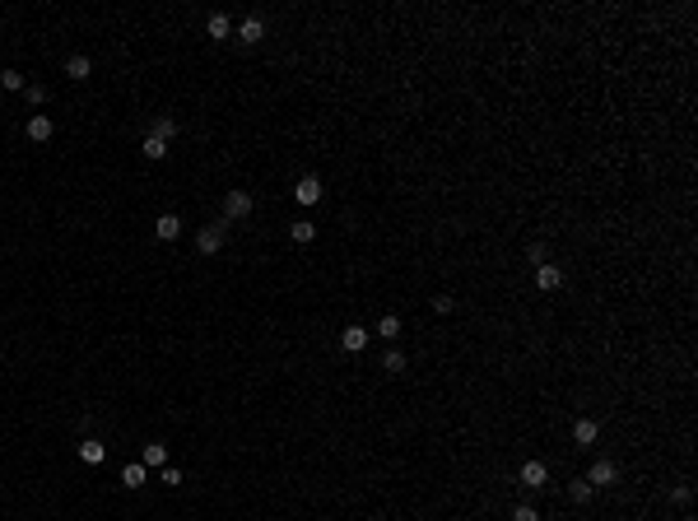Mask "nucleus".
<instances>
[{
	"mask_svg": "<svg viewBox=\"0 0 698 521\" xmlns=\"http://www.w3.org/2000/svg\"><path fill=\"white\" fill-rule=\"evenodd\" d=\"M224 233H228L224 219H219V224H205V229L196 233V251H201V256H215L219 247H224Z\"/></svg>",
	"mask_w": 698,
	"mask_h": 521,
	"instance_id": "obj_1",
	"label": "nucleus"
},
{
	"mask_svg": "<svg viewBox=\"0 0 698 521\" xmlns=\"http://www.w3.org/2000/svg\"><path fill=\"white\" fill-rule=\"evenodd\" d=\"M247 215H251V196H247V191H228V196H224V224L247 219Z\"/></svg>",
	"mask_w": 698,
	"mask_h": 521,
	"instance_id": "obj_2",
	"label": "nucleus"
},
{
	"mask_svg": "<svg viewBox=\"0 0 698 521\" xmlns=\"http://www.w3.org/2000/svg\"><path fill=\"white\" fill-rule=\"evenodd\" d=\"M615 479H620L615 461H591V470H587V484H591V489H610Z\"/></svg>",
	"mask_w": 698,
	"mask_h": 521,
	"instance_id": "obj_3",
	"label": "nucleus"
},
{
	"mask_svg": "<svg viewBox=\"0 0 698 521\" xmlns=\"http://www.w3.org/2000/svg\"><path fill=\"white\" fill-rule=\"evenodd\" d=\"M24 131H28V140H33V144H47V140L56 135V126H51V117H42V112H33Z\"/></svg>",
	"mask_w": 698,
	"mask_h": 521,
	"instance_id": "obj_4",
	"label": "nucleus"
},
{
	"mask_svg": "<svg viewBox=\"0 0 698 521\" xmlns=\"http://www.w3.org/2000/svg\"><path fill=\"white\" fill-rule=\"evenodd\" d=\"M368 336H372L368 326H344V331H340V345H344L349 354H363V349H368Z\"/></svg>",
	"mask_w": 698,
	"mask_h": 521,
	"instance_id": "obj_5",
	"label": "nucleus"
},
{
	"mask_svg": "<svg viewBox=\"0 0 698 521\" xmlns=\"http://www.w3.org/2000/svg\"><path fill=\"white\" fill-rule=\"evenodd\" d=\"M535 289H545V293L563 289V270L558 265H535Z\"/></svg>",
	"mask_w": 698,
	"mask_h": 521,
	"instance_id": "obj_6",
	"label": "nucleus"
},
{
	"mask_svg": "<svg viewBox=\"0 0 698 521\" xmlns=\"http://www.w3.org/2000/svg\"><path fill=\"white\" fill-rule=\"evenodd\" d=\"M522 484H526V489H545V484H549L545 461H526V465H522Z\"/></svg>",
	"mask_w": 698,
	"mask_h": 521,
	"instance_id": "obj_7",
	"label": "nucleus"
},
{
	"mask_svg": "<svg viewBox=\"0 0 698 521\" xmlns=\"http://www.w3.org/2000/svg\"><path fill=\"white\" fill-rule=\"evenodd\" d=\"M294 196H298V205H317V200H322V182H317V177L308 172V177H298Z\"/></svg>",
	"mask_w": 698,
	"mask_h": 521,
	"instance_id": "obj_8",
	"label": "nucleus"
},
{
	"mask_svg": "<svg viewBox=\"0 0 698 521\" xmlns=\"http://www.w3.org/2000/svg\"><path fill=\"white\" fill-rule=\"evenodd\" d=\"M154 233L163 238V242H177V238H182V215H158L154 219Z\"/></svg>",
	"mask_w": 698,
	"mask_h": 521,
	"instance_id": "obj_9",
	"label": "nucleus"
},
{
	"mask_svg": "<svg viewBox=\"0 0 698 521\" xmlns=\"http://www.w3.org/2000/svg\"><path fill=\"white\" fill-rule=\"evenodd\" d=\"M149 484V465H140V461H131L122 470V489H144Z\"/></svg>",
	"mask_w": 698,
	"mask_h": 521,
	"instance_id": "obj_10",
	"label": "nucleus"
},
{
	"mask_svg": "<svg viewBox=\"0 0 698 521\" xmlns=\"http://www.w3.org/2000/svg\"><path fill=\"white\" fill-rule=\"evenodd\" d=\"M596 438H601V424H596V419H577L573 424V443L577 447H591Z\"/></svg>",
	"mask_w": 698,
	"mask_h": 521,
	"instance_id": "obj_11",
	"label": "nucleus"
},
{
	"mask_svg": "<svg viewBox=\"0 0 698 521\" xmlns=\"http://www.w3.org/2000/svg\"><path fill=\"white\" fill-rule=\"evenodd\" d=\"M261 38H265V24H261V19H256V15H247V19H242V28H238V42L256 47V42H261Z\"/></svg>",
	"mask_w": 698,
	"mask_h": 521,
	"instance_id": "obj_12",
	"label": "nucleus"
},
{
	"mask_svg": "<svg viewBox=\"0 0 698 521\" xmlns=\"http://www.w3.org/2000/svg\"><path fill=\"white\" fill-rule=\"evenodd\" d=\"M140 465L163 470V465H168V447H163V443H149V447H144V456H140Z\"/></svg>",
	"mask_w": 698,
	"mask_h": 521,
	"instance_id": "obj_13",
	"label": "nucleus"
},
{
	"mask_svg": "<svg viewBox=\"0 0 698 521\" xmlns=\"http://www.w3.org/2000/svg\"><path fill=\"white\" fill-rule=\"evenodd\" d=\"M205 33L224 42V38H233V19L228 15H210V19H205Z\"/></svg>",
	"mask_w": 698,
	"mask_h": 521,
	"instance_id": "obj_14",
	"label": "nucleus"
},
{
	"mask_svg": "<svg viewBox=\"0 0 698 521\" xmlns=\"http://www.w3.org/2000/svg\"><path fill=\"white\" fill-rule=\"evenodd\" d=\"M103 456H108V452H103V443H93V438H84V443H79V461H84V465H103Z\"/></svg>",
	"mask_w": 698,
	"mask_h": 521,
	"instance_id": "obj_15",
	"label": "nucleus"
},
{
	"mask_svg": "<svg viewBox=\"0 0 698 521\" xmlns=\"http://www.w3.org/2000/svg\"><path fill=\"white\" fill-rule=\"evenodd\" d=\"M89 70H93L89 56H70V61H65V75L70 79H89Z\"/></svg>",
	"mask_w": 698,
	"mask_h": 521,
	"instance_id": "obj_16",
	"label": "nucleus"
},
{
	"mask_svg": "<svg viewBox=\"0 0 698 521\" xmlns=\"http://www.w3.org/2000/svg\"><path fill=\"white\" fill-rule=\"evenodd\" d=\"M149 135H154V140H163V144H168V140L177 135V122H172V117H154V131H149Z\"/></svg>",
	"mask_w": 698,
	"mask_h": 521,
	"instance_id": "obj_17",
	"label": "nucleus"
},
{
	"mask_svg": "<svg viewBox=\"0 0 698 521\" xmlns=\"http://www.w3.org/2000/svg\"><path fill=\"white\" fill-rule=\"evenodd\" d=\"M289 238H294V242H312V238H317V224L298 219V224H289Z\"/></svg>",
	"mask_w": 698,
	"mask_h": 521,
	"instance_id": "obj_18",
	"label": "nucleus"
},
{
	"mask_svg": "<svg viewBox=\"0 0 698 521\" xmlns=\"http://www.w3.org/2000/svg\"><path fill=\"white\" fill-rule=\"evenodd\" d=\"M144 158H154V163H158V158H168V144L154 140V135H144Z\"/></svg>",
	"mask_w": 698,
	"mask_h": 521,
	"instance_id": "obj_19",
	"label": "nucleus"
},
{
	"mask_svg": "<svg viewBox=\"0 0 698 521\" xmlns=\"http://www.w3.org/2000/svg\"><path fill=\"white\" fill-rule=\"evenodd\" d=\"M377 336L396 340V336H401V317H382V322H377Z\"/></svg>",
	"mask_w": 698,
	"mask_h": 521,
	"instance_id": "obj_20",
	"label": "nucleus"
},
{
	"mask_svg": "<svg viewBox=\"0 0 698 521\" xmlns=\"http://www.w3.org/2000/svg\"><path fill=\"white\" fill-rule=\"evenodd\" d=\"M526 260H535V265H549V247H545V242H531V247H526Z\"/></svg>",
	"mask_w": 698,
	"mask_h": 521,
	"instance_id": "obj_21",
	"label": "nucleus"
},
{
	"mask_svg": "<svg viewBox=\"0 0 698 521\" xmlns=\"http://www.w3.org/2000/svg\"><path fill=\"white\" fill-rule=\"evenodd\" d=\"M382 368H387V372H405V354H401V349H387Z\"/></svg>",
	"mask_w": 698,
	"mask_h": 521,
	"instance_id": "obj_22",
	"label": "nucleus"
},
{
	"mask_svg": "<svg viewBox=\"0 0 698 521\" xmlns=\"http://www.w3.org/2000/svg\"><path fill=\"white\" fill-rule=\"evenodd\" d=\"M24 98H28L33 108H42V103H47V89H42V84H24Z\"/></svg>",
	"mask_w": 698,
	"mask_h": 521,
	"instance_id": "obj_23",
	"label": "nucleus"
},
{
	"mask_svg": "<svg viewBox=\"0 0 698 521\" xmlns=\"http://www.w3.org/2000/svg\"><path fill=\"white\" fill-rule=\"evenodd\" d=\"M568 493H573V503H591V484H587V479H573V489H568Z\"/></svg>",
	"mask_w": 698,
	"mask_h": 521,
	"instance_id": "obj_24",
	"label": "nucleus"
},
{
	"mask_svg": "<svg viewBox=\"0 0 698 521\" xmlns=\"http://www.w3.org/2000/svg\"><path fill=\"white\" fill-rule=\"evenodd\" d=\"M0 84H5V89H24V75H19V70H5Z\"/></svg>",
	"mask_w": 698,
	"mask_h": 521,
	"instance_id": "obj_25",
	"label": "nucleus"
},
{
	"mask_svg": "<svg viewBox=\"0 0 698 521\" xmlns=\"http://www.w3.org/2000/svg\"><path fill=\"white\" fill-rule=\"evenodd\" d=\"M512 521H540V517H535V507H526V503H522L517 512H512Z\"/></svg>",
	"mask_w": 698,
	"mask_h": 521,
	"instance_id": "obj_26",
	"label": "nucleus"
},
{
	"mask_svg": "<svg viewBox=\"0 0 698 521\" xmlns=\"http://www.w3.org/2000/svg\"><path fill=\"white\" fill-rule=\"evenodd\" d=\"M0 112H5V108H0Z\"/></svg>",
	"mask_w": 698,
	"mask_h": 521,
	"instance_id": "obj_27",
	"label": "nucleus"
},
{
	"mask_svg": "<svg viewBox=\"0 0 698 521\" xmlns=\"http://www.w3.org/2000/svg\"><path fill=\"white\" fill-rule=\"evenodd\" d=\"M554 521H558V517H554Z\"/></svg>",
	"mask_w": 698,
	"mask_h": 521,
	"instance_id": "obj_28",
	"label": "nucleus"
}]
</instances>
